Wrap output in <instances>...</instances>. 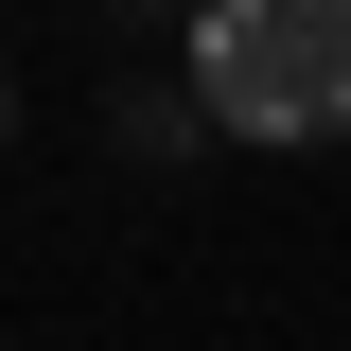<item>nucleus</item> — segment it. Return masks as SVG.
Listing matches in <instances>:
<instances>
[{
    "label": "nucleus",
    "instance_id": "1",
    "mask_svg": "<svg viewBox=\"0 0 351 351\" xmlns=\"http://www.w3.org/2000/svg\"><path fill=\"white\" fill-rule=\"evenodd\" d=\"M193 123L228 141H351V0H193Z\"/></svg>",
    "mask_w": 351,
    "mask_h": 351
},
{
    "label": "nucleus",
    "instance_id": "2",
    "mask_svg": "<svg viewBox=\"0 0 351 351\" xmlns=\"http://www.w3.org/2000/svg\"><path fill=\"white\" fill-rule=\"evenodd\" d=\"M0 141H18V71H0Z\"/></svg>",
    "mask_w": 351,
    "mask_h": 351
}]
</instances>
